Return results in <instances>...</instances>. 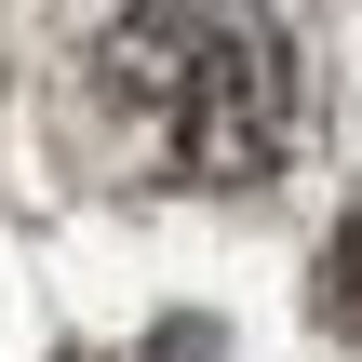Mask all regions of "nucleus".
<instances>
[{
  "label": "nucleus",
  "instance_id": "nucleus-1",
  "mask_svg": "<svg viewBox=\"0 0 362 362\" xmlns=\"http://www.w3.org/2000/svg\"><path fill=\"white\" fill-rule=\"evenodd\" d=\"M107 134L175 188H255L309 134V67L269 0H121L94 40Z\"/></svg>",
  "mask_w": 362,
  "mask_h": 362
},
{
  "label": "nucleus",
  "instance_id": "nucleus-2",
  "mask_svg": "<svg viewBox=\"0 0 362 362\" xmlns=\"http://www.w3.org/2000/svg\"><path fill=\"white\" fill-rule=\"evenodd\" d=\"M322 309H336V322L362 336V215L336 228V255H322Z\"/></svg>",
  "mask_w": 362,
  "mask_h": 362
}]
</instances>
